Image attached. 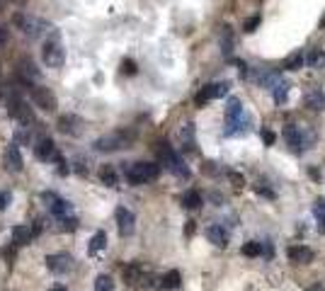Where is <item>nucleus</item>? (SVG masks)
Listing matches in <instances>:
<instances>
[{
  "instance_id": "obj_1",
  "label": "nucleus",
  "mask_w": 325,
  "mask_h": 291,
  "mask_svg": "<svg viewBox=\"0 0 325 291\" xmlns=\"http://www.w3.org/2000/svg\"><path fill=\"white\" fill-rule=\"evenodd\" d=\"M41 61L46 68H54L58 71L63 63H66V49H63V41L58 32H51V36L44 41V49H41Z\"/></svg>"
},
{
  "instance_id": "obj_2",
  "label": "nucleus",
  "mask_w": 325,
  "mask_h": 291,
  "mask_svg": "<svg viewBox=\"0 0 325 291\" xmlns=\"http://www.w3.org/2000/svg\"><path fill=\"white\" fill-rule=\"evenodd\" d=\"M158 175H161V165L156 163H134L127 167L129 184H148V182L158 180Z\"/></svg>"
},
{
  "instance_id": "obj_3",
  "label": "nucleus",
  "mask_w": 325,
  "mask_h": 291,
  "mask_svg": "<svg viewBox=\"0 0 325 291\" xmlns=\"http://www.w3.org/2000/svg\"><path fill=\"white\" fill-rule=\"evenodd\" d=\"M161 158H162V165L175 175V177H180V180H189V167L184 165V160L180 158V153L172 148V146H167V144H162L161 148Z\"/></svg>"
},
{
  "instance_id": "obj_4",
  "label": "nucleus",
  "mask_w": 325,
  "mask_h": 291,
  "mask_svg": "<svg viewBox=\"0 0 325 291\" xmlns=\"http://www.w3.org/2000/svg\"><path fill=\"white\" fill-rule=\"evenodd\" d=\"M7 112H10V117H15L22 127H32V124H36L34 119V112L27 107V102L22 100V97H17L15 92H10L7 95Z\"/></svg>"
},
{
  "instance_id": "obj_5",
  "label": "nucleus",
  "mask_w": 325,
  "mask_h": 291,
  "mask_svg": "<svg viewBox=\"0 0 325 291\" xmlns=\"http://www.w3.org/2000/svg\"><path fill=\"white\" fill-rule=\"evenodd\" d=\"M12 22L19 27V32H22L24 36H29V39H36V36H39L44 29H46V27H49L44 19L34 17V15H27V12H17Z\"/></svg>"
},
{
  "instance_id": "obj_6",
  "label": "nucleus",
  "mask_w": 325,
  "mask_h": 291,
  "mask_svg": "<svg viewBox=\"0 0 325 291\" xmlns=\"http://www.w3.org/2000/svg\"><path fill=\"white\" fill-rule=\"evenodd\" d=\"M41 201L46 204V209L51 211V216L54 218H63V216H71L73 214L71 201L61 199L56 192H41Z\"/></svg>"
},
{
  "instance_id": "obj_7",
  "label": "nucleus",
  "mask_w": 325,
  "mask_h": 291,
  "mask_svg": "<svg viewBox=\"0 0 325 291\" xmlns=\"http://www.w3.org/2000/svg\"><path fill=\"white\" fill-rule=\"evenodd\" d=\"M131 141V136L127 134H122V131H117V134H107V136H100L97 141H95V150H100V153H112V150H119V148H127V144Z\"/></svg>"
},
{
  "instance_id": "obj_8",
  "label": "nucleus",
  "mask_w": 325,
  "mask_h": 291,
  "mask_svg": "<svg viewBox=\"0 0 325 291\" xmlns=\"http://www.w3.org/2000/svg\"><path fill=\"white\" fill-rule=\"evenodd\" d=\"M29 95H32V102H34L39 109L44 112H56L58 102H56V95L49 88H39V85H32L29 88Z\"/></svg>"
},
{
  "instance_id": "obj_9",
  "label": "nucleus",
  "mask_w": 325,
  "mask_h": 291,
  "mask_svg": "<svg viewBox=\"0 0 325 291\" xmlns=\"http://www.w3.org/2000/svg\"><path fill=\"white\" fill-rule=\"evenodd\" d=\"M231 90V83H209V85H204L197 95V102L199 107L201 105H206V102H211V100H216V97H226Z\"/></svg>"
},
{
  "instance_id": "obj_10",
  "label": "nucleus",
  "mask_w": 325,
  "mask_h": 291,
  "mask_svg": "<svg viewBox=\"0 0 325 291\" xmlns=\"http://www.w3.org/2000/svg\"><path fill=\"white\" fill-rule=\"evenodd\" d=\"M34 155H36V160H41V163H56L61 153L56 150L54 139L44 136V139H39V141H36V146H34Z\"/></svg>"
},
{
  "instance_id": "obj_11",
  "label": "nucleus",
  "mask_w": 325,
  "mask_h": 291,
  "mask_svg": "<svg viewBox=\"0 0 325 291\" xmlns=\"http://www.w3.org/2000/svg\"><path fill=\"white\" fill-rule=\"evenodd\" d=\"M46 270L54 274H66L73 270V257L66 253H56V255H46Z\"/></svg>"
},
{
  "instance_id": "obj_12",
  "label": "nucleus",
  "mask_w": 325,
  "mask_h": 291,
  "mask_svg": "<svg viewBox=\"0 0 325 291\" xmlns=\"http://www.w3.org/2000/svg\"><path fill=\"white\" fill-rule=\"evenodd\" d=\"M117 228H119V236L122 238L134 236V231H136V216L129 211L127 206L117 209Z\"/></svg>"
},
{
  "instance_id": "obj_13",
  "label": "nucleus",
  "mask_w": 325,
  "mask_h": 291,
  "mask_svg": "<svg viewBox=\"0 0 325 291\" xmlns=\"http://www.w3.org/2000/svg\"><path fill=\"white\" fill-rule=\"evenodd\" d=\"M284 141L289 144V148L294 153H301V150H306V141H304V134H301V129L296 127V124H287L284 127Z\"/></svg>"
},
{
  "instance_id": "obj_14",
  "label": "nucleus",
  "mask_w": 325,
  "mask_h": 291,
  "mask_svg": "<svg viewBox=\"0 0 325 291\" xmlns=\"http://www.w3.org/2000/svg\"><path fill=\"white\" fill-rule=\"evenodd\" d=\"M5 167H7L10 172H22V167H24V160H22V155H19V148L15 141L5 148Z\"/></svg>"
},
{
  "instance_id": "obj_15",
  "label": "nucleus",
  "mask_w": 325,
  "mask_h": 291,
  "mask_svg": "<svg viewBox=\"0 0 325 291\" xmlns=\"http://www.w3.org/2000/svg\"><path fill=\"white\" fill-rule=\"evenodd\" d=\"M304 100H306V107L311 112H323L325 109V95L321 88H311V90L304 95Z\"/></svg>"
},
{
  "instance_id": "obj_16",
  "label": "nucleus",
  "mask_w": 325,
  "mask_h": 291,
  "mask_svg": "<svg viewBox=\"0 0 325 291\" xmlns=\"http://www.w3.org/2000/svg\"><path fill=\"white\" fill-rule=\"evenodd\" d=\"M206 238H209L216 248H226V245H228V233H226V228H223L221 223H211V226L206 228Z\"/></svg>"
},
{
  "instance_id": "obj_17",
  "label": "nucleus",
  "mask_w": 325,
  "mask_h": 291,
  "mask_svg": "<svg viewBox=\"0 0 325 291\" xmlns=\"http://www.w3.org/2000/svg\"><path fill=\"white\" fill-rule=\"evenodd\" d=\"M289 260L291 262H296V265H308V262H313V250L311 248H304V245H294V248H289Z\"/></svg>"
},
{
  "instance_id": "obj_18",
  "label": "nucleus",
  "mask_w": 325,
  "mask_h": 291,
  "mask_svg": "<svg viewBox=\"0 0 325 291\" xmlns=\"http://www.w3.org/2000/svg\"><path fill=\"white\" fill-rule=\"evenodd\" d=\"M122 274H124V282L127 284H141L144 282V277H146V272H144V267L139 265V262H131V265H127L124 270H122Z\"/></svg>"
},
{
  "instance_id": "obj_19",
  "label": "nucleus",
  "mask_w": 325,
  "mask_h": 291,
  "mask_svg": "<svg viewBox=\"0 0 325 291\" xmlns=\"http://www.w3.org/2000/svg\"><path fill=\"white\" fill-rule=\"evenodd\" d=\"M180 139H182V146H184V150H189V153H197V139H194V124H192V122L182 127Z\"/></svg>"
},
{
  "instance_id": "obj_20",
  "label": "nucleus",
  "mask_w": 325,
  "mask_h": 291,
  "mask_svg": "<svg viewBox=\"0 0 325 291\" xmlns=\"http://www.w3.org/2000/svg\"><path fill=\"white\" fill-rule=\"evenodd\" d=\"M289 88H291V85L284 80V78H279V80H277V83L270 88L272 97H274V102H277V105H284V102H287V97H289Z\"/></svg>"
},
{
  "instance_id": "obj_21",
  "label": "nucleus",
  "mask_w": 325,
  "mask_h": 291,
  "mask_svg": "<svg viewBox=\"0 0 325 291\" xmlns=\"http://www.w3.org/2000/svg\"><path fill=\"white\" fill-rule=\"evenodd\" d=\"M78 127H80V119L73 117V114H66V117L58 119V129H61L63 134H68V136H78V134H80Z\"/></svg>"
},
{
  "instance_id": "obj_22",
  "label": "nucleus",
  "mask_w": 325,
  "mask_h": 291,
  "mask_svg": "<svg viewBox=\"0 0 325 291\" xmlns=\"http://www.w3.org/2000/svg\"><path fill=\"white\" fill-rule=\"evenodd\" d=\"M34 238V231L29 228V226H15L12 228V243L22 248V245H29V240Z\"/></svg>"
},
{
  "instance_id": "obj_23",
  "label": "nucleus",
  "mask_w": 325,
  "mask_h": 291,
  "mask_svg": "<svg viewBox=\"0 0 325 291\" xmlns=\"http://www.w3.org/2000/svg\"><path fill=\"white\" fill-rule=\"evenodd\" d=\"M240 117H245L243 105H240V100H238V97H231V100L226 102V122H238Z\"/></svg>"
},
{
  "instance_id": "obj_24",
  "label": "nucleus",
  "mask_w": 325,
  "mask_h": 291,
  "mask_svg": "<svg viewBox=\"0 0 325 291\" xmlns=\"http://www.w3.org/2000/svg\"><path fill=\"white\" fill-rule=\"evenodd\" d=\"M107 248V233L105 231H97L95 236L90 238V245H88V253L95 257V255H100L102 250Z\"/></svg>"
},
{
  "instance_id": "obj_25",
  "label": "nucleus",
  "mask_w": 325,
  "mask_h": 291,
  "mask_svg": "<svg viewBox=\"0 0 325 291\" xmlns=\"http://www.w3.org/2000/svg\"><path fill=\"white\" fill-rule=\"evenodd\" d=\"M161 287H162V289H167V291L180 289V287H182V274L177 272V270H170V272L161 279Z\"/></svg>"
},
{
  "instance_id": "obj_26",
  "label": "nucleus",
  "mask_w": 325,
  "mask_h": 291,
  "mask_svg": "<svg viewBox=\"0 0 325 291\" xmlns=\"http://www.w3.org/2000/svg\"><path fill=\"white\" fill-rule=\"evenodd\" d=\"M182 206L189 209V211L199 209V206H201V194H199L197 189H187V192L182 194Z\"/></svg>"
},
{
  "instance_id": "obj_27",
  "label": "nucleus",
  "mask_w": 325,
  "mask_h": 291,
  "mask_svg": "<svg viewBox=\"0 0 325 291\" xmlns=\"http://www.w3.org/2000/svg\"><path fill=\"white\" fill-rule=\"evenodd\" d=\"M100 180L105 187H117L119 184V175H117V170L112 167V165H102V170H100Z\"/></svg>"
},
{
  "instance_id": "obj_28",
  "label": "nucleus",
  "mask_w": 325,
  "mask_h": 291,
  "mask_svg": "<svg viewBox=\"0 0 325 291\" xmlns=\"http://www.w3.org/2000/svg\"><path fill=\"white\" fill-rule=\"evenodd\" d=\"M304 63H306V54L304 51H296V54H291L287 61H284V71H299V68H304Z\"/></svg>"
},
{
  "instance_id": "obj_29",
  "label": "nucleus",
  "mask_w": 325,
  "mask_h": 291,
  "mask_svg": "<svg viewBox=\"0 0 325 291\" xmlns=\"http://www.w3.org/2000/svg\"><path fill=\"white\" fill-rule=\"evenodd\" d=\"M313 214H316V218H318V231H321V233H325V199H323V197H321V199H316Z\"/></svg>"
},
{
  "instance_id": "obj_30",
  "label": "nucleus",
  "mask_w": 325,
  "mask_h": 291,
  "mask_svg": "<svg viewBox=\"0 0 325 291\" xmlns=\"http://www.w3.org/2000/svg\"><path fill=\"white\" fill-rule=\"evenodd\" d=\"M221 49H223V56H231V51H233V32H231V27H223Z\"/></svg>"
},
{
  "instance_id": "obj_31",
  "label": "nucleus",
  "mask_w": 325,
  "mask_h": 291,
  "mask_svg": "<svg viewBox=\"0 0 325 291\" xmlns=\"http://www.w3.org/2000/svg\"><path fill=\"white\" fill-rule=\"evenodd\" d=\"M240 253L245 255V257H260V255H262V243L250 240V243H245V245L240 248Z\"/></svg>"
},
{
  "instance_id": "obj_32",
  "label": "nucleus",
  "mask_w": 325,
  "mask_h": 291,
  "mask_svg": "<svg viewBox=\"0 0 325 291\" xmlns=\"http://www.w3.org/2000/svg\"><path fill=\"white\" fill-rule=\"evenodd\" d=\"M95 291H114V282H112V277L100 274V277L95 279Z\"/></svg>"
},
{
  "instance_id": "obj_33",
  "label": "nucleus",
  "mask_w": 325,
  "mask_h": 291,
  "mask_svg": "<svg viewBox=\"0 0 325 291\" xmlns=\"http://www.w3.org/2000/svg\"><path fill=\"white\" fill-rule=\"evenodd\" d=\"M56 221H58V228H61V231H68V233H71V231H75V228H78V218L73 216H63V218H56Z\"/></svg>"
},
{
  "instance_id": "obj_34",
  "label": "nucleus",
  "mask_w": 325,
  "mask_h": 291,
  "mask_svg": "<svg viewBox=\"0 0 325 291\" xmlns=\"http://www.w3.org/2000/svg\"><path fill=\"white\" fill-rule=\"evenodd\" d=\"M306 63L313 66V68H318L321 63H325V56L321 51H311V54H306Z\"/></svg>"
},
{
  "instance_id": "obj_35",
  "label": "nucleus",
  "mask_w": 325,
  "mask_h": 291,
  "mask_svg": "<svg viewBox=\"0 0 325 291\" xmlns=\"http://www.w3.org/2000/svg\"><path fill=\"white\" fill-rule=\"evenodd\" d=\"M32 141V134L27 131V127H19L15 131V144H29Z\"/></svg>"
},
{
  "instance_id": "obj_36",
  "label": "nucleus",
  "mask_w": 325,
  "mask_h": 291,
  "mask_svg": "<svg viewBox=\"0 0 325 291\" xmlns=\"http://www.w3.org/2000/svg\"><path fill=\"white\" fill-rule=\"evenodd\" d=\"M56 165H58V170H56V172H58V175H61V177H63V175H68V172H71V167H68V160H66V158H63V155H58V160H56Z\"/></svg>"
},
{
  "instance_id": "obj_37",
  "label": "nucleus",
  "mask_w": 325,
  "mask_h": 291,
  "mask_svg": "<svg viewBox=\"0 0 325 291\" xmlns=\"http://www.w3.org/2000/svg\"><path fill=\"white\" fill-rule=\"evenodd\" d=\"M122 73H127V75H136V63H134L131 58H124V61H122Z\"/></svg>"
},
{
  "instance_id": "obj_38",
  "label": "nucleus",
  "mask_w": 325,
  "mask_h": 291,
  "mask_svg": "<svg viewBox=\"0 0 325 291\" xmlns=\"http://www.w3.org/2000/svg\"><path fill=\"white\" fill-rule=\"evenodd\" d=\"M257 27H260V15H255V17H250V19H248V22H245V24H243V29H245L248 34H250V32H255Z\"/></svg>"
},
{
  "instance_id": "obj_39",
  "label": "nucleus",
  "mask_w": 325,
  "mask_h": 291,
  "mask_svg": "<svg viewBox=\"0 0 325 291\" xmlns=\"http://www.w3.org/2000/svg\"><path fill=\"white\" fill-rule=\"evenodd\" d=\"M255 192H257L260 197H267V199H274V197H277L270 187H262V184H255Z\"/></svg>"
},
{
  "instance_id": "obj_40",
  "label": "nucleus",
  "mask_w": 325,
  "mask_h": 291,
  "mask_svg": "<svg viewBox=\"0 0 325 291\" xmlns=\"http://www.w3.org/2000/svg\"><path fill=\"white\" fill-rule=\"evenodd\" d=\"M7 204H10V192H2V189H0V211H5Z\"/></svg>"
},
{
  "instance_id": "obj_41",
  "label": "nucleus",
  "mask_w": 325,
  "mask_h": 291,
  "mask_svg": "<svg viewBox=\"0 0 325 291\" xmlns=\"http://www.w3.org/2000/svg\"><path fill=\"white\" fill-rule=\"evenodd\" d=\"M274 139H277V136L272 134L270 129H265V131H262V141H265V144H267V146H272V144H274Z\"/></svg>"
},
{
  "instance_id": "obj_42",
  "label": "nucleus",
  "mask_w": 325,
  "mask_h": 291,
  "mask_svg": "<svg viewBox=\"0 0 325 291\" xmlns=\"http://www.w3.org/2000/svg\"><path fill=\"white\" fill-rule=\"evenodd\" d=\"M228 177L233 180V184H235V187H243V177H240L238 172H228Z\"/></svg>"
},
{
  "instance_id": "obj_43",
  "label": "nucleus",
  "mask_w": 325,
  "mask_h": 291,
  "mask_svg": "<svg viewBox=\"0 0 325 291\" xmlns=\"http://www.w3.org/2000/svg\"><path fill=\"white\" fill-rule=\"evenodd\" d=\"M184 233H187V236H192V233H194V221H187V226H184Z\"/></svg>"
},
{
  "instance_id": "obj_44",
  "label": "nucleus",
  "mask_w": 325,
  "mask_h": 291,
  "mask_svg": "<svg viewBox=\"0 0 325 291\" xmlns=\"http://www.w3.org/2000/svg\"><path fill=\"white\" fill-rule=\"evenodd\" d=\"M7 41V34H5V27H0V46Z\"/></svg>"
},
{
  "instance_id": "obj_45",
  "label": "nucleus",
  "mask_w": 325,
  "mask_h": 291,
  "mask_svg": "<svg viewBox=\"0 0 325 291\" xmlns=\"http://www.w3.org/2000/svg\"><path fill=\"white\" fill-rule=\"evenodd\" d=\"M51 291H68V289H66V287H61V284H58V287H54V289H51Z\"/></svg>"
}]
</instances>
